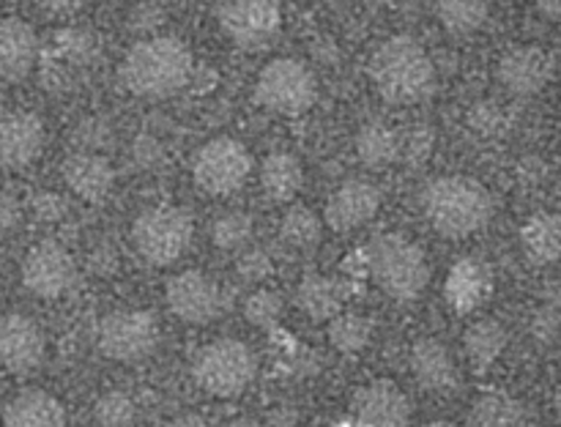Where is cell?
I'll list each match as a JSON object with an SVG mask.
<instances>
[{"label":"cell","mask_w":561,"mask_h":427,"mask_svg":"<svg viewBox=\"0 0 561 427\" xmlns=\"http://www.w3.org/2000/svg\"><path fill=\"white\" fill-rule=\"evenodd\" d=\"M195 71V58L179 36L140 38L121 64V80L135 96L168 99L179 93Z\"/></svg>","instance_id":"1"},{"label":"cell","mask_w":561,"mask_h":427,"mask_svg":"<svg viewBox=\"0 0 561 427\" xmlns=\"http://www.w3.org/2000/svg\"><path fill=\"white\" fill-rule=\"evenodd\" d=\"M422 211L436 233L466 239L491 222L493 197L469 175H442L422 189Z\"/></svg>","instance_id":"2"},{"label":"cell","mask_w":561,"mask_h":427,"mask_svg":"<svg viewBox=\"0 0 561 427\" xmlns=\"http://www.w3.org/2000/svg\"><path fill=\"white\" fill-rule=\"evenodd\" d=\"M370 80L387 102L411 104L425 99L436 85V66L414 36L387 38L370 58Z\"/></svg>","instance_id":"3"},{"label":"cell","mask_w":561,"mask_h":427,"mask_svg":"<svg viewBox=\"0 0 561 427\" xmlns=\"http://www.w3.org/2000/svg\"><path fill=\"white\" fill-rule=\"evenodd\" d=\"M367 263L378 288L398 301H414L431 282L425 250L400 233H381L370 241Z\"/></svg>","instance_id":"4"},{"label":"cell","mask_w":561,"mask_h":427,"mask_svg":"<svg viewBox=\"0 0 561 427\" xmlns=\"http://www.w3.org/2000/svg\"><path fill=\"white\" fill-rule=\"evenodd\" d=\"M192 372H195L197 386L211 397H239L255 378V356L250 345L241 339H214L197 350Z\"/></svg>","instance_id":"5"},{"label":"cell","mask_w":561,"mask_h":427,"mask_svg":"<svg viewBox=\"0 0 561 427\" xmlns=\"http://www.w3.org/2000/svg\"><path fill=\"white\" fill-rule=\"evenodd\" d=\"M192 233H195V222L186 208L153 206L146 208L131 224V244L137 255L151 266H170L184 255Z\"/></svg>","instance_id":"6"},{"label":"cell","mask_w":561,"mask_h":427,"mask_svg":"<svg viewBox=\"0 0 561 427\" xmlns=\"http://www.w3.org/2000/svg\"><path fill=\"white\" fill-rule=\"evenodd\" d=\"M255 99L279 115H305L318 102L316 71L299 58H274L261 69L255 82Z\"/></svg>","instance_id":"7"},{"label":"cell","mask_w":561,"mask_h":427,"mask_svg":"<svg viewBox=\"0 0 561 427\" xmlns=\"http://www.w3.org/2000/svg\"><path fill=\"white\" fill-rule=\"evenodd\" d=\"M99 350L121 365L148 359L159 345V323L148 310H115L99 323Z\"/></svg>","instance_id":"8"},{"label":"cell","mask_w":561,"mask_h":427,"mask_svg":"<svg viewBox=\"0 0 561 427\" xmlns=\"http://www.w3.org/2000/svg\"><path fill=\"white\" fill-rule=\"evenodd\" d=\"M252 173V153L236 137H214L192 162L195 184L208 195H233Z\"/></svg>","instance_id":"9"},{"label":"cell","mask_w":561,"mask_h":427,"mask_svg":"<svg viewBox=\"0 0 561 427\" xmlns=\"http://www.w3.org/2000/svg\"><path fill=\"white\" fill-rule=\"evenodd\" d=\"M219 27L241 47H261L277 36L283 25V9L268 0H239V3L214 5Z\"/></svg>","instance_id":"10"},{"label":"cell","mask_w":561,"mask_h":427,"mask_svg":"<svg viewBox=\"0 0 561 427\" xmlns=\"http://www.w3.org/2000/svg\"><path fill=\"white\" fill-rule=\"evenodd\" d=\"M75 282V261L55 241H38L22 261V285L38 299H60Z\"/></svg>","instance_id":"11"},{"label":"cell","mask_w":561,"mask_h":427,"mask_svg":"<svg viewBox=\"0 0 561 427\" xmlns=\"http://www.w3.org/2000/svg\"><path fill=\"white\" fill-rule=\"evenodd\" d=\"M164 301L184 323H211L222 312V290L197 268L175 274L164 288Z\"/></svg>","instance_id":"12"},{"label":"cell","mask_w":561,"mask_h":427,"mask_svg":"<svg viewBox=\"0 0 561 427\" xmlns=\"http://www.w3.org/2000/svg\"><path fill=\"white\" fill-rule=\"evenodd\" d=\"M47 354V337L33 318L9 312L0 318V367L14 376L33 372Z\"/></svg>","instance_id":"13"},{"label":"cell","mask_w":561,"mask_h":427,"mask_svg":"<svg viewBox=\"0 0 561 427\" xmlns=\"http://www.w3.org/2000/svg\"><path fill=\"white\" fill-rule=\"evenodd\" d=\"M496 77L504 91L515 96H535L551 82L553 58L537 44H515L499 58Z\"/></svg>","instance_id":"14"},{"label":"cell","mask_w":561,"mask_h":427,"mask_svg":"<svg viewBox=\"0 0 561 427\" xmlns=\"http://www.w3.org/2000/svg\"><path fill=\"white\" fill-rule=\"evenodd\" d=\"M351 411L362 427H411V400L394 381H373L354 394Z\"/></svg>","instance_id":"15"},{"label":"cell","mask_w":561,"mask_h":427,"mask_svg":"<svg viewBox=\"0 0 561 427\" xmlns=\"http://www.w3.org/2000/svg\"><path fill=\"white\" fill-rule=\"evenodd\" d=\"M378 208H381L378 186L367 178H351L332 192L327 208H323V222L334 233H351L370 222Z\"/></svg>","instance_id":"16"},{"label":"cell","mask_w":561,"mask_h":427,"mask_svg":"<svg viewBox=\"0 0 561 427\" xmlns=\"http://www.w3.org/2000/svg\"><path fill=\"white\" fill-rule=\"evenodd\" d=\"M493 293V268L477 255H466L449 266L444 279V299L458 315L480 310Z\"/></svg>","instance_id":"17"},{"label":"cell","mask_w":561,"mask_h":427,"mask_svg":"<svg viewBox=\"0 0 561 427\" xmlns=\"http://www.w3.org/2000/svg\"><path fill=\"white\" fill-rule=\"evenodd\" d=\"M44 148V124L27 109L0 115V168H27Z\"/></svg>","instance_id":"18"},{"label":"cell","mask_w":561,"mask_h":427,"mask_svg":"<svg viewBox=\"0 0 561 427\" xmlns=\"http://www.w3.org/2000/svg\"><path fill=\"white\" fill-rule=\"evenodd\" d=\"M38 58V36L22 16H0V77L25 80Z\"/></svg>","instance_id":"19"},{"label":"cell","mask_w":561,"mask_h":427,"mask_svg":"<svg viewBox=\"0 0 561 427\" xmlns=\"http://www.w3.org/2000/svg\"><path fill=\"white\" fill-rule=\"evenodd\" d=\"M66 186L88 203H102L115 184V170L104 153L75 151L60 168Z\"/></svg>","instance_id":"20"},{"label":"cell","mask_w":561,"mask_h":427,"mask_svg":"<svg viewBox=\"0 0 561 427\" xmlns=\"http://www.w3.org/2000/svg\"><path fill=\"white\" fill-rule=\"evenodd\" d=\"M411 372L427 392H449L458 386V365L453 354L438 339H416L411 348Z\"/></svg>","instance_id":"21"},{"label":"cell","mask_w":561,"mask_h":427,"mask_svg":"<svg viewBox=\"0 0 561 427\" xmlns=\"http://www.w3.org/2000/svg\"><path fill=\"white\" fill-rule=\"evenodd\" d=\"M0 427H69L58 397L44 389H25L3 411Z\"/></svg>","instance_id":"22"},{"label":"cell","mask_w":561,"mask_h":427,"mask_svg":"<svg viewBox=\"0 0 561 427\" xmlns=\"http://www.w3.org/2000/svg\"><path fill=\"white\" fill-rule=\"evenodd\" d=\"M520 250L535 266L561 261V214L537 211L520 228Z\"/></svg>","instance_id":"23"},{"label":"cell","mask_w":561,"mask_h":427,"mask_svg":"<svg viewBox=\"0 0 561 427\" xmlns=\"http://www.w3.org/2000/svg\"><path fill=\"white\" fill-rule=\"evenodd\" d=\"M345 301V288L343 282H337L334 277L327 274H307L305 279L296 288V304L305 312L310 321H332L334 315H340Z\"/></svg>","instance_id":"24"},{"label":"cell","mask_w":561,"mask_h":427,"mask_svg":"<svg viewBox=\"0 0 561 427\" xmlns=\"http://www.w3.org/2000/svg\"><path fill=\"white\" fill-rule=\"evenodd\" d=\"M507 343H510L507 326L499 323L496 318H482V321L471 323L463 334V350L471 370L477 372L491 370V367L499 361V356L504 354Z\"/></svg>","instance_id":"25"},{"label":"cell","mask_w":561,"mask_h":427,"mask_svg":"<svg viewBox=\"0 0 561 427\" xmlns=\"http://www.w3.org/2000/svg\"><path fill=\"white\" fill-rule=\"evenodd\" d=\"M261 186L268 200L288 203L305 186V168L288 151H272L261 162Z\"/></svg>","instance_id":"26"},{"label":"cell","mask_w":561,"mask_h":427,"mask_svg":"<svg viewBox=\"0 0 561 427\" xmlns=\"http://www.w3.org/2000/svg\"><path fill=\"white\" fill-rule=\"evenodd\" d=\"M400 142H403V137L392 126L383 124V120H370L356 131V157L373 170L389 168L400 159Z\"/></svg>","instance_id":"27"},{"label":"cell","mask_w":561,"mask_h":427,"mask_svg":"<svg viewBox=\"0 0 561 427\" xmlns=\"http://www.w3.org/2000/svg\"><path fill=\"white\" fill-rule=\"evenodd\" d=\"M474 427H529V411L520 400L504 392H485L471 405Z\"/></svg>","instance_id":"28"},{"label":"cell","mask_w":561,"mask_h":427,"mask_svg":"<svg viewBox=\"0 0 561 427\" xmlns=\"http://www.w3.org/2000/svg\"><path fill=\"white\" fill-rule=\"evenodd\" d=\"M433 14L442 22L444 31L455 33V36H469L485 25L491 16V5L474 3V0H449V3H438Z\"/></svg>","instance_id":"29"},{"label":"cell","mask_w":561,"mask_h":427,"mask_svg":"<svg viewBox=\"0 0 561 427\" xmlns=\"http://www.w3.org/2000/svg\"><path fill=\"white\" fill-rule=\"evenodd\" d=\"M321 233H323V219L307 206L288 208V214L283 217V228H279V235H283L285 244L301 252L316 250L318 241H321Z\"/></svg>","instance_id":"30"},{"label":"cell","mask_w":561,"mask_h":427,"mask_svg":"<svg viewBox=\"0 0 561 427\" xmlns=\"http://www.w3.org/2000/svg\"><path fill=\"white\" fill-rule=\"evenodd\" d=\"M373 339V321L356 315V312H340L329 321V343L340 354H359L370 345Z\"/></svg>","instance_id":"31"},{"label":"cell","mask_w":561,"mask_h":427,"mask_svg":"<svg viewBox=\"0 0 561 427\" xmlns=\"http://www.w3.org/2000/svg\"><path fill=\"white\" fill-rule=\"evenodd\" d=\"M255 233V222L244 211H225L211 222V241L222 252L244 250Z\"/></svg>","instance_id":"32"},{"label":"cell","mask_w":561,"mask_h":427,"mask_svg":"<svg viewBox=\"0 0 561 427\" xmlns=\"http://www.w3.org/2000/svg\"><path fill=\"white\" fill-rule=\"evenodd\" d=\"M135 400L126 392H104L102 397L93 403V419H96L99 427H131L135 425Z\"/></svg>","instance_id":"33"},{"label":"cell","mask_w":561,"mask_h":427,"mask_svg":"<svg viewBox=\"0 0 561 427\" xmlns=\"http://www.w3.org/2000/svg\"><path fill=\"white\" fill-rule=\"evenodd\" d=\"M285 310V301L277 290L268 288H257L255 293L247 296L244 301V318L252 323V326L261 328H272L274 323H279Z\"/></svg>","instance_id":"34"},{"label":"cell","mask_w":561,"mask_h":427,"mask_svg":"<svg viewBox=\"0 0 561 427\" xmlns=\"http://www.w3.org/2000/svg\"><path fill=\"white\" fill-rule=\"evenodd\" d=\"M469 126L482 137H496L507 129V109L499 102H480L469 109Z\"/></svg>","instance_id":"35"},{"label":"cell","mask_w":561,"mask_h":427,"mask_svg":"<svg viewBox=\"0 0 561 427\" xmlns=\"http://www.w3.org/2000/svg\"><path fill=\"white\" fill-rule=\"evenodd\" d=\"M236 268H239V274L247 279V282H263V279L272 277V272H274L272 257H268L263 250L241 252Z\"/></svg>","instance_id":"36"},{"label":"cell","mask_w":561,"mask_h":427,"mask_svg":"<svg viewBox=\"0 0 561 427\" xmlns=\"http://www.w3.org/2000/svg\"><path fill=\"white\" fill-rule=\"evenodd\" d=\"M126 22H129L131 31H153L164 22V9L157 3H140V5H131L126 11Z\"/></svg>","instance_id":"37"},{"label":"cell","mask_w":561,"mask_h":427,"mask_svg":"<svg viewBox=\"0 0 561 427\" xmlns=\"http://www.w3.org/2000/svg\"><path fill=\"white\" fill-rule=\"evenodd\" d=\"M433 148V135L427 129L411 131L409 142H400V157H409L411 162H425Z\"/></svg>","instance_id":"38"},{"label":"cell","mask_w":561,"mask_h":427,"mask_svg":"<svg viewBox=\"0 0 561 427\" xmlns=\"http://www.w3.org/2000/svg\"><path fill=\"white\" fill-rule=\"evenodd\" d=\"M33 208H36V217L42 219V222H58V219L66 214L64 197L53 195V192L36 195V200H33Z\"/></svg>","instance_id":"39"},{"label":"cell","mask_w":561,"mask_h":427,"mask_svg":"<svg viewBox=\"0 0 561 427\" xmlns=\"http://www.w3.org/2000/svg\"><path fill=\"white\" fill-rule=\"evenodd\" d=\"M22 222V208L11 192H0V233L14 230Z\"/></svg>","instance_id":"40"},{"label":"cell","mask_w":561,"mask_h":427,"mask_svg":"<svg viewBox=\"0 0 561 427\" xmlns=\"http://www.w3.org/2000/svg\"><path fill=\"white\" fill-rule=\"evenodd\" d=\"M559 326H561V312L553 310V307H546V310L537 312L535 323H531L535 334H537V337H542V339L557 337Z\"/></svg>","instance_id":"41"},{"label":"cell","mask_w":561,"mask_h":427,"mask_svg":"<svg viewBox=\"0 0 561 427\" xmlns=\"http://www.w3.org/2000/svg\"><path fill=\"white\" fill-rule=\"evenodd\" d=\"M168 427H208V425L201 414H195V411H184V414H179L175 419H170Z\"/></svg>","instance_id":"42"},{"label":"cell","mask_w":561,"mask_h":427,"mask_svg":"<svg viewBox=\"0 0 561 427\" xmlns=\"http://www.w3.org/2000/svg\"><path fill=\"white\" fill-rule=\"evenodd\" d=\"M537 14H542L546 20L557 22V25H561V3H540L537 5Z\"/></svg>","instance_id":"43"},{"label":"cell","mask_w":561,"mask_h":427,"mask_svg":"<svg viewBox=\"0 0 561 427\" xmlns=\"http://www.w3.org/2000/svg\"><path fill=\"white\" fill-rule=\"evenodd\" d=\"M228 427H263V425L255 419H236V422H230Z\"/></svg>","instance_id":"44"},{"label":"cell","mask_w":561,"mask_h":427,"mask_svg":"<svg viewBox=\"0 0 561 427\" xmlns=\"http://www.w3.org/2000/svg\"><path fill=\"white\" fill-rule=\"evenodd\" d=\"M551 307H553V310H559V312H561V285H557V288H553V296H551Z\"/></svg>","instance_id":"45"},{"label":"cell","mask_w":561,"mask_h":427,"mask_svg":"<svg viewBox=\"0 0 561 427\" xmlns=\"http://www.w3.org/2000/svg\"><path fill=\"white\" fill-rule=\"evenodd\" d=\"M425 427H460L458 422H449V419H436V422H427Z\"/></svg>","instance_id":"46"},{"label":"cell","mask_w":561,"mask_h":427,"mask_svg":"<svg viewBox=\"0 0 561 427\" xmlns=\"http://www.w3.org/2000/svg\"><path fill=\"white\" fill-rule=\"evenodd\" d=\"M553 411H557L561 419V383L557 386V392H553Z\"/></svg>","instance_id":"47"}]
</instances>
